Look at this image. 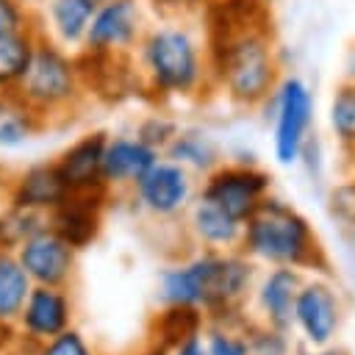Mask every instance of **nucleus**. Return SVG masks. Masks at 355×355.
I'll use <instances>...</instances> for the list:
<instances>
[{
	"mask_svg": "<svg viewBox=\"0 0 355 355\" xmlns=\"http://www.w3.org/2000/svg\"><path fill=\"white\" fill-rule=\"evenodd\" d=\"M136 200L155 216H172L191 200V175L169 158H158L133 186Z\"/></svg>",
	"mask_w": 355,
	"mask_h": 355,
	"instance_id": "obj_9",
	"label": "nucleus"
},
{
	"mask_svg": "<svg viewBox=\"0 0 355 355\" xmlns=\"http://www.w3.org/2000/svg\"><path fill=\"white\" fill-rule=\"evenodd\" d=\"M108 191L69 194L55 211L47 214V227L55 230L72 250L92 244L100 233V211Z\"/></svg>",
	"mask_w": 355,
	"mask_h": 355,
	"instance_id": "obj_14",
	"label": "nucleus"
},
{
	"mask_svg": "<svg viewBox=\"0 0 355 355\" xmlns=\"http://www.w3.org/2000/svg\"><path fill=\"white\" fill-rule=\"evenodd\" d=\"M261 300L269 311V319L277 327H286L294 316V300H297V275L291 269H277L263 283Z\"/></svg>",
	"mask_w": 355,
	"mask_h": 355,
	"instance_id": "obj_22",
	"label": "nucleus"
},
{
	"mask_svg": "<svg viewBox=\"0 0 355 355\" xmlns=\"http://www.w3.org/2000/svg\"><path fill=\"white\" fill-rule=\"evenodd\" d=\"M266 191L269 175L255 166H214L200 197L219 205L236 222H247V216L258 208Z\"/></svg>",
	"mask_w": 355,
	"mask_h": 355,
	"instance_id": "obj_7",
	"label": "nucleus"
},
{
	"mask_svg": "<svg viewBox=\"0 0 355 355\" xmlns=\"http://www.w3.org/2000/svg\"><path fill=\"white\" fill-rule=\"evenodd\" d=\"M97 3L100 0H39L33 8L39 36L67 50H80Z\"/></svg>",
	"mask_w": 355,
	"mask_h": 355,
	"instance_id": "obj_13",
	"label": "nucleus"
},
{
	"mask_svg": "<svg viewBox=\"0 0 355 355\" xmlns=\"http://www.w3.org/2000/svg\"><path fill=\"white\" fill-rule=\"evenodd\" d=\"M158 150L144 144L139 136H108L103 150V183L105 189L133 186L155 161Z\"/></svg>",
	"mask_w": 355,
	"mask_h": 355,
	"instance_id": "obj_15",
	"label": "nucleus"
},
{
	"mask_svg": "<svg viewBox=\"0 0 355 355\" xmlns=\"http://www.w3.org/2000/svg\"><path fill=\"white\" fill-rule=\"evenodd\" d=\"M36 355H94V352L89 349V344L83 341V336L78 330L67 327L58 336L36 344Z\"/></svg>",
	"mask_w": 355,
	"mask_h": 355,
	"instance_id": "obj_26",
	"label": "nucleus"
},
{
	"mask_svg": "<svg viewBox=\"0 0 355 355\" xmlns=\"http://www.w3.org/2000/svg\"><path fill=\"white\" fill-rule=\"evenodd\" d=\"M247 247L277 263H311L316 255V239L308 222L277 200H261L247 216Z\"/></svg>",
	"mask_w": 355,
	"mask_h": 355,
	"instance_id": "obj_4",
	"label": "nucleus"
},
{
	"mask_svg": "<svg viewBox=\"0 0 355 355\" xmlns=\"http://www.w3.org/2000/svg\"><path fill=\"white\" fill-rule=\"evenodd\" d=\"M144 6L158 17H191L208 6V0H144Z\"/></svg>",
	"mask_w": 355,
	"mask_h": 355,
	"instance_id": "obj_29",
	"label": "nucleus"
},
{
	"mask_svg": "<svg viewBox=\"0 0 355 355\" xmlns=\"http://www.w3.org/2000/svg\"><path fill=\"white\" fill-rule=\"evenodd\" d=\"M14 92L44 119V125L58 116H69L89 92L78 50H67L39 36L33 58Z\"/></svg>",
	"mask_w": 355,
	"mask_h": 355,
	"instance_id": "obj_2",
	"label": "nucleus"
},
{
	"mask_svg": "<svg viewBox=\"0 0 355 355\" xmlns=\"http://www.w3.org/2000/svg\"><path fill=\"white\" fill-rule=\"evenodd\" d=\"M191 227L194 233L208 241V244H227L239 236V227L241 222H236L233 216H227L219 205H214L211 200L200 197L191 208Z\"/></svg>",
	"mask_w": 355,
	"mask_h": 355,
	"instance_id": "obj_21",
	"label": "nucleus"
},
{
	"mask_svg": "<svg viewBox=\"0 0 355 355\" xmlns=\"http://www.w3.org/2000/svg\"><path fill=\"white\" fill-rule=\"evenodd\" d=\"M105 133L92 130L75 139L69 147L58 153L55 166L69 189V194H92V191H108L103 183V150H105Z\"/></svg>",
	"mask_w": 355,
	"mask_h": 355,
	"instance_id": "obj_12",
	"label": "nucleus"
},
{
	"mask_svg": "<svg viewBox=\"0 0 355 355\" xmlns=\"http://www.w3.org/2000/svg\"><path fill=\"white\" fill-rule=\"evenodd\" d=\"M14 336H17V330H14V324H6V322H0V352L14 341Z\"/></svg>",
	"mask_w": 355,
	"mask_h": 355,
	"instance_id": "obj_32",
	"label": "nucleus"
},
{
	"mask_svg": "<svg viewBox=\"0 0 355 355\" xmlns=\"http://www.w3.org/2000/svg\"><path fill=\"white\" fill-rule=\"evenodd\" d=\"M8 183H11V172H8V166L0 161V202L6 200V191H8Z\"/></svg>",
	"mask_w": 355,
	"mask_h": 355,
	"instance_id": "obj_33",
	"label": "nucleus"
},
{
	"mask_svg": "<svg viewBox=\"0 0 355 355\" xmlns=\"http://www.w3.org/2000/svg\"><path fill=\"white\" fill-rule=\"evenodd\" d=\"M175 355H205V349H202V344L197 341V336H191V338H186V341L178 344Z\"/></svg>",
	"mask_w": 355,
	"mask_h": 355,
	"instance_id": "obj_31",
	"label": "nucleus"
},
{
	"mask_svg": "<svg viewBox=\"0 0 355 355\" xmlns=\"http://www.w3.org/2000/svg\"><path fill=\"white\" fill-rule=\"evenodd\" d=\"M39 42L36 28H22L11 33H0V92H14L33 58Z\"/></svg>",
	"mask_w": 355,
	"mask_h": 355,
	"instance_id": "obj_18",
	"label": "nucleus"
},
{
	"mask_svg": "<svg viewBox=\"0 0 355 355\" xmlns=\"http://www.w3.org/2000/svg\"><path fill=\"white\" fill-rule=\"evenodd\" d=\"M261 3H263V6H269V3H272V0H261Z\"/></svg>",
	"mask_w": 355,
	"mask_h": 355,
	"instance_id": "obj_35",
	"label": "nucleus"
},
{
	"mask_svg": "<svg viewBox=\"0 0 355 355\" xmlns=\"http://www.w3.org/2000/svg\"><path fill=\"white\" fill-rule=\"evenodd\" d=\"M17 3H22V6H31V8H36V3H39V0H17Z\"/></svg>",
	"mask_w": 355,
	"mask_h": 355,
	"instance_id": "obj_34",
	"label": "nucleus"
},
{
	"mask_svg": "<svg viewBox=\"0 0 355 355\" xmlns=\"http://www.w3.org/2000/svg\"><path fill=\"white\" fill-rule=\"evenodd\" d=\"M275 100V155L280 164L300 158L313 116V100L300 78H283L272 89Z\"/></svg>",
	"mask_w": 355,
	"mask_h": 355,
	"instance_id": "obj_6",
	"label": "nucleus"
},
{
	"mask_svg": "<svg viewBox=\"0 0 355 355\" xmlns=\"http://www.w3.org/2000/svg\"><path fill=\"white\" fill-rule=\"evenodd\" d=\"M47 216L17 208L11 202H0V250H17L36 227H42Z\"/></svg>",
	"mask_w": 355,
	"mask_h": 355,
	"instance_id": "obj_23",
	"label": "nucleus"
},
{
	"mask_svg": "<svg viewBox=\"0 0 355 355\" xmlns=\"http://www.w3.org/2000/svg\"><path fill=\"white\" fill-rule=\"evenodd\" d=\"M205 355H247V344L244 341H236V338H227L222 333L211 336L208 341V352Z\"/></svg>",
	"mask_w": 355,
	"mask_h": 355,
	"instance_id": "obj_30",
	"label": "nucleus"
},
{
	"mask_svg": "<svg viewBox=\"0 0 355 355\" xmlns=\"http://www.w3.org/2000/svg\"><path fill=\"white\" fill-rule=\"evenodd\" d=\"M150 25L144 0H100L78 53L103 58H130Z\"/></svg>",
	"mask_w": 355,
	"mask_h": 355,
	"instance_id": "obj_5",
	"label": "nucleus"
},
{
	"mask_svg": "<svg viewBox=\"0 0 355 355\" xmlns=\"http://www.w3.org/2000/svg\"><path fill=\"white\" fill-rule=\"evenodd\" d=\"M14 252L33 286H67L72 277L75 250L55 230H50L47 222L36 227Z\"/></svg>",
	"mask_w": 355,
	"mask_h": 355,
	"instance_id": "obj_8",
	"label": "nucleus"
},
{
	"mask_svg": "<svg viewBox=\"0 0 355 355\" xmlns=\"http://www.w3.org/2000/svg\"><path fill=\"white\" fill-rule=\"evenodd\" d=\"M166 158L180 164L183 169H197V172H211L216 166V147L202 130H175L169 144L164 147Z\"/></svg>",
	"mask_w": 355,
	"mask_h": 355,
	"instance_id": "obj_20",
	"label": "nucleus"
},
{
	"mask_svg": "<svg viewBox=\"0 0 355 355\" xmlns=\"http://www.w3.org/2000/svg\"><path fill=\"white\" fill-rule=\"evenodd\" d=\"M164 347H178L180 341L197 336L200 330V313L194 305H169V311L158 322Z\"/></svg>",
	"mask_w": 355,
	"mask_h": 355,
	"instance_id": "obj_24",
	"label": "nucleus"
},
{
	"mask_svg": "<svg viewBox=\"0 0 355 355\" xmlns=\"http://www.w3.org/2000/svg\"><path fill=\"white\" fill-rule=\"evenodd\" d=\"M69 319H72V302L64 286H33L14 322V330L19 338L31 344H42L58 336L61 330H67Z\"/></svg>",
	"mask_w": 355,
	"mask_h": 355,
	"instance_id": "obj_10",
	"label": "nucleus"
},
{
	"mask_svg": "<svg viewBox=\"0 0 355 355\" xmlns=\"http://www.w3.org/2000/svg\"><path fill=\"white\" fill-rule=\"evenodd\" d=\"M130 58L136 78L155 97H191L211 80L208 42L186 17L150 22Z\"/></svg>",
	"mask_w": 355,
	"mask_h": 355,
	"instance_id": "obj_1",
	"label": "nucleus"
},
{
	"mask_svg": "<svg viewBox=\"0 0 355 355\" xmlns=\"http://www.w3.org/2000/svg\"><path fill=\"white\" fill-rule=\"evenodd\" d=\"M69 197V189L55 166V161H36L17 175H11L6 202L47 216Z\"/></svg>",
	"mask_w": 355,
	"mask_h": 355,
	"instance_id": "obj_11",
	"label": "nucleus"
},
{
	"mask_svg": "<svg viewBox=\"0 0 355 355\" xmlns=\"http://www.w3.org/2000/svg\"><path fill=\"white\" fill-rule=\"evenodd\" d=\"M44 128V119L17 92H0V150H19Z\"/></svg>",
	"mask_w": 355,
	"mask_h": 355,
	"instance_id": "obj_17",
	"label": "nucleus"
},
{
	"mask_svg": "<svg viewBox=\"0 0 355 355\" xmlns=\"http://www.w3.org/2000/svg\"><path fill=\"white\" fill-rule=\"evenodd\" d=\"M175 130H178V125H175L172 119H164V116H147V119L139 125L136 136H139L144 144H150V147H155V150H164V147L169 144V139L175 136Z\"/></svg>",
	"mask_w": 355,
	"mask_h": 355,
	"instance_id": "obj_28",
	"label": "nucleus"
},
{
	"mask_svg": "<svg viewBox=\"0 0 355 355\" xmlns=\"http://www.w3.org/2000/svg\"><path fill=\"white\" fill-rule=\"evenodd\" d=\"M36 28V11L17 0H0V33Z\"/></svg>",
	"mask_w": 355,
	"mask_h": 355,
	"instance_id": "obj_27",
	"label": "nucleus"
},
{
	"mask_svg": "<svg viewBox=\"0 0 355 355\" xmlns=\"http://www.w3.org/2000/svg\"><path fill=\"white\" fill-rule=\"evenodd\" d=\"M330 128L341 139V144L355 147V83L338 86L330 103Z\"/></svg>",
	"mask_w": 355,
	"mask_h": 355,
	"instance_id": "obj_25",
	"label": "nucleus"
},
{
	"mask_svg": "<svg viewBox=\"0 0 355 355\" xmlns=\"http://www.w3.org/2000/svg\"><path fill=\"white\" fill-rule=\"evenodd\" d=\"M294 316L313 344H324L338 324V305L333 291L322 283L302 288L294 300Z\"/></svg>",
	"mask_w": 355,
	"mask_h": 355,
	"instance_id": "obj_16",
	"label": "nucleus"
},
{
	"mask_svg": "<svg viewBox=\"0 0 355 355\" xmlns=\"http://www.w3.org/2000/svg\"><path fill=\"white\" fill-rule=\"evenodd\" d=\"M33 283L14 250H0V322L14 324Z\"/></svg>",
	"mask_w": 355,
	"mask_h": 355,
	"instance_id": "obj_19",
	"label": "nucleus"
},
{
	"mask_svg": "<svg viewBox=\"0 0 355 355\" xmlns=\"http://www.w3.org/2000/svg\"><path fill=\"white\" fill-rule=\"evenodd\" d=\"M250 283V269L239 258L205 255L189 266L166 269L161 275V300L166 305H205L225 308Z\"/></svg>",
	"mask_w": 355,
	"mask_h": 355,
	"instance_id": "obj_3",
	"label": "nucleus"
}]
</instances>
